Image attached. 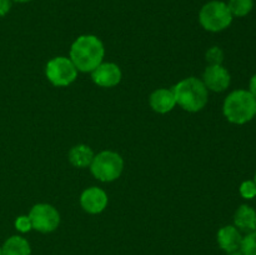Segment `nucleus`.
Here are the masks:
<instances>
[{"mask_svg": "<svg viewBox=\"0 0 256 255\" xmlns=\"http://www.w3.org/2000/svg\"><path fill=\"white\" fill-rule=\"evenodd\" d=\"M92 78L95 84L104 88H112L119 84L122 79V72L119 66L112 62H105V64L102 62L99 66L92 70Z\"/></svg>", "mask_w": 256, "mask_h": 255, "instance_id": "nucleus-9", "label": "nucleus"}, {"mask_svg": "<svg viewBox=\"0 0 256 255\" xmlns=\"http://www.w3.org/2000/svg\"><path fill=\"white\" fill-rule=\"evenodd\" d=\"M12 8V0H0V16H4Z\"/></svg>", "mask_w": 256, "mask_h": 255, "instance_id": "nucleus-21", "label": "nucleus"}, {"mask_svg": "<svg viewBox=\"0 0 256 255\" xmlns=\"http://www.w3.org/2000/svg\"><path fill=\"white\" fill-rule=\"evenodd\" d=\"M254 182H255V184H256V172H255V178H254Z\"/></svg>", "mask_w": 256, "mask_h": 255, "instance_id": "nucleus-25", "label": "nucleus"}, {"mask_svg": "<svg viewBox=\"0 0 256 255\" xmlns=\"http://www.w3.org/2000/svg\"><path fill=\"white\" fill-rule=\"evenodd\" d=\"M240 250L244 255H256V230L242 238Z\"/></svg>", "mask_w": 256, "mask_h": 255, "instance_id": "nucleus-17", "label": "nucleus"}, {"mask_svg": "<svg viewBox=\"0 0 256 255\" xmlns=\"http://www.w3.org/2000/svg\"><path fill=\"white\" fill-rule=\"evenodd\" d=\"M78 69L68 58L59 56L50 60L46 65V76L55 86H66L76 79Z\"/></svg>", "mask_w": 256, "mask_h": 255, "instance_id": "nucleus-6", "label": "nucleus"}, {"mask_svg": "<svg viewBox=\"0 0 256 255\" xmlns=\"http://www.w3.org/2000/svg\"><path fill=\"white\" fill-rule=\"evenodd\" d=\"M70 58L80 72H92L104 58V45L94 35H82L72 45Z\"/></svg>", "mask_w": 256, "mask_h": 255, "instance_id": "nucleus-1", "label": "nucleus"}, {"mask_svg": "<svg viewBox=\"0 0 256 255\" xmlns=\"http://www.w3.org/2000/svg\"><path fill=\"white\" fill-rule=\"evenodd\" d=\"M14 2H32V0H14Z\"/></svg>", "mask_w": 256, "mask_h": 255, "instance_id": "nucleus-24", "label": "nucleus"}, {"mask_svg": "<svg viewBox=\"0 0 256 255\" xmlns=\"http://www.w3.org/2000/svg\"><path fill=\"white\" fill-rule=\"evenodd\" d=\"M176 104L175 95L172 90L168 89H158L150 96V105L152 109L160 114L170 112Z\"/></svg>", "mask_w": 256, "mask_h": 255, "instance_id": "nucleus-12", "label": "nucleus"}, {"mask_svg": "<svg viewBox=\"0 0 256 255\" xmlns=\"http://www.w3.org/2000/svg\"><path fill=\"white\" fill-rule=\"evenodd\" d=\"M202 82L212 92H224L230 85V74L222 65H209L204 72Z\"/></svg>", "mask_w": 256, "mask_h": 255, "instance_id": "nucleus-8", "label": "nucleus"}, {"mask_svg": "<svg viewBox=\"0 0 256 255\" xmlns=\"http://www.w3.org/2000/svg\"><path fill=\"white\" fill-rule=\"evenodd\" d=\"M249 92H252V95H254L255 96V99H256V74L254 75V76L252 78V80H250V85H249Z\"/></svg>", "mask_w": 256, "mask_h": 255, "instance_id": "nucleus-22", "label": "nucleus"}, {"mask_svg": "<svg viewBox=\"0 0 256 255\" xmlns=\"http://www.w3.org/2000/svg\"><path fill=\"white\" fill-rule=\"evenodd\" d=\"M0 255H2V249H0Z\"/></svg>", "mask_w": 256, "mask_h": 255, "instance_id": "nucleus-26", "label": "nucleus"}, {"mask_svg": "<svg viewBox=\"0 0 256 255\" xmlns=\"http://www.w3.org/2000/svg\"><path fill=\"white\" fill-rule=\"evenodd\" d=\"M240 194L245 199H254L256 196V184L254 180H246L240 185Z\"/></svg>", "mask_w": 256, "mask_h": 255, "instance_id": "nucleus-18", "label": "nucleus"}, {"mask_svg": "<svg viewBox=\"0 0 256 255\" xmlns=\"http://www.w3.org/2000/svg\"><path fill=\"white\" fill-rule=\"evenodd\" d=\"M228 255H244L242 254V250H235V252H228Z\"/></svg>", "mask_w": 256, "mask_h": 255, "instance_id": "nucleus-23", "label": "nucleus"}, {"mask_svg": "<svg viewBox=\"0 0 256 255\" xmlns=\"http://www.w3.org/2000/svg\"><path fill=\"white\" fill-rule=\"evenodd\" d=\"M2 255H30V245L24 238L12 236L5 242L2 249Z\"/></svg>", "mask_w": 256, "mask_h": 255, "instance_id": "nucleus-15", "label": "nucleus"}, {"mask_svg": "<svg viewBox=\"0 0 256 255\" xmlns=\"http://www.w3.org/2000/svg\"><path fill=\"white\" fill-rule=\"evenodd\" d=\"M15 228H16V229L22 232H29V230L32 228V222H30V218L29 216H19L16 219V222H15Z\"/></svg>", "mask_w": 256, "mask_h": 255, "instance_id": "nucleus-20", "label": "nucleus"}, {"mask_svg": "<svg viewBox=\"0 0 256 255\" xmlns=\"http://www.w3.org/2000/svg\"><path fill=\"white\" fill-rule=\"evenodd\" d=\"M200 24L209 32H222L226 29L232 22V15L228 4L222 2H210L202 6L199 14Z\"/></svg>", "mask_w": 256, "mask_h": 255, "instance_id": "nucleus-4", "label": "nucleus"}, {"mask_svg": "<svg viewBox=\"0 0 256 255\" xmlns=\"http://www.w3.org/2000/svg\"><path fill=\"white\" fill-rule=\"evenodd\" d=\"M172 92L175 95V100L182 109L188 112H199L206 105L208 88L205 86L202 80L196 78H188L182 82L175 85Z\"/></svg>", "mask_w": 256, "mask_h": 255, "instance_id": "nucleus-3", "label": "nucleus"}, {"mask_svg": "<svg viewBox=\"0 0 256 255\" xmlns=\"http://www.w3.org/2000/svg\"><path fill=\"white\" fill-rule=\"evenodd\" d=\"M94 159L92 150L86 145H76L69 152V160L74 166L85 168L92 164Z\"/></svg>", "mask_w": 256, "mask_h": 255, "instance_id": "nucleus-14", "label": "nucleus"}, {"mask_svg": "<svg viewBox=\"0 0 256 255\" xmlns=\"http://www.w3.org/2000/svg\"><path fill=\"white\" fill-rule=\"evenodd\" d=\"M32 228L40 232H52L60 222V215L55 208L49 204H38L29 214Z\"/></svg>", "mask_w": 256, "mask_h": 255, "instance_id": "nucleus-7", "label": "nucleus"}, {"mask_svg": "<svg viewBox=\"0 0 256 255\" xmlns=\"http://www.w3.org/2000/svg\"><path fill=\"white\" fill-rule=\"evenodd\" d=\"M242 232L238 228L232 226V225L222 228L218 232V242H219L220 248L226 252L239 250L240 245H242Z\"/></svg>", "mask_w": 256, "mask_h": 255, "instance_id": "nucleus-11", "label": "nucleus"}, {"mask_svg": "<svg viewBox=\"0 0 256 255\" xmlns=\"http://www.w3.org/2000/svg\"><path fill=\"white\" fill-rule=\"evenodd\" d=\"M235 228L242 232H255L256 230V212L249 205H242L236 210L234 216Z\"/></svg>", "mask_w": 256, "mask_h": 255, "instance_id": "nucleus-13", "label": "nucleus"}, {"mask_svg": "<svg viewBox=\"0 0 256 255\" xmlns=\"http://www.w3.org/2000/svg\"><path fill=\"white\" fill-rule=\"evenodd\" d=\"M80 202L85 212L90 214H99L106 208L108 195L99 188H89L82 194Z\"/></svg>", "mask_w": 256, "mask_h": 255, "instance_id": "nucleus-10", "label": "nucleus"}, {"mask_svg": "<svg viewBox=\"0 0 256 255\" xmlns=\"http://www.w3.org/2000/svg\"><path fill=\"white\" fill-rule=\"evenodd\" d=\"M206 59L210 62V65H222V59H224V54L219 48L214 46L206 52Z\"/></svg>", "mask_w": 256, "mask_h": 255, "instance_id": "nucleus-19", "label": "nucleus"}, {"mask_svg": "<svg viewBox=\"0 0 256 255\" xmlns=\"http://www.w3.org/2000/svg\"><path fill=\"white\" fill-rule=\"evenodd\" d=\"M224 115L232 124H245L256 115V99L249 90H235L224 102Z\"/></svg>", "mask_w": 256, "mask_h": 255, "instance_id": "nucleus-2", "label": "nucleus"}, {"mask_svg": "<svg viewBox=\"0 0 256 255\" xmlns=\"http://www.w3.org/2000/svg\"><path fill=\"white\" fill-rule=\"evenodd\" d=\"M228 8L232 16H246L254 8V0H229Z\"/></svg>", "mask_w": 256, "mask_h": 255, "instance_id": "nucleus-16", "label": "nucleus"}, {"mask_svg": "<svg viewBox=\"0 0 256 255\" xmlns=\"http://www.w3.org/2000/svg\"><path fill=\"white\" fill-rule=\"evenodd\" d=\"M92 172L102 182H112L120 176L124 168L122 156L114 152H102L94 156L92 164Z\"/></svg>", "mask_w": 256, "mask_h": 255, "instance_id": "nucleus-5", "label": "nucleus"}]
</instances>
